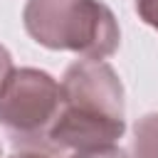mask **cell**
Here are the masks:
<instances>
[{
	"mask_svg": "<svg viewBox=\"0 0 158 158\" xmlns=\"http://www.w3.org/2000/svg\"><path fill=\"white\" fill-rule=\"evenodd\" d=\"M10 74V57H7V52L0 47V84H2V79Z\"/></svg>",
	"mask_w": 158,
	"mask_h": 158,
	"instance_id": "52a82bcc",
	"label": "cell"
},
{
	"mask_svg": "<svg viewBox=\"0 0 158 158\" xmlns=\"http://www.w3.org/2000/svg\"><path fill=\"white\" fill-rule=\"evenodd\" d=\"M12 158H44V156H37V153H22V156H12Z\"/></svg>",
	"mask_w": 158,
	"mask_h": 158,
	"instance_id": "ba28073f",
	"label": "cell"
},
{
	"mask_svg": "<svg viewBox=\"0 0 158 158\" xmlns=\"http://www.w3.org/2000/svg\"><path fill=\"white\" fill-rule=\"evenodd\" d=\"M59 106V84L44 72L15 69L0 84V123L12 143L49 146V128Z\"/></svg>",
	"mask_w": 158,
	"mask_h": 158,
	"instance_id": "3957f363",
	"label": "cell"
},
{
	"mask_svg": "<svg viewBox=\"0 0 158 158\" xmlns=\"http://www.w3.org/2000/svg\"><path fill=\"white\" fill-rule=\"evenodd\" d=\"M27 32L44 47L74 49L101 59L118 44V27L109 7L96 0H30Z\"/></svg>",
	"mask_w": 158,
	"mask_h": 158,
	"instance_id": "7a4b0ae2",
	"label": "cell"
},
{
	"mask_svg": "<svg viewBox=\"0 0 158 158\" xmlns=\"http://www.w3.org/2000/svg\"><path fill=\"white\" fill-rule=\"evenodd\" d=\"M136 10L151 27L158 30V0H136Z\"/></svg>",
	"mask_w": 158,
	"mask_h": 158,
	"instance_id": "8992f818",
	"label": "cell"
},
{
	"mask_svg": "<svg viewBox=\"0 0 158 158\" xmlns=\"http://www.w3.org/2000/svg\"><path fill=\"white\" fill-rule=\"evenodd\" d=\"M136 158H158V114H151L136 123Z\"/></svg>",
	"mask_w": 158,
	"mask_h": 158,
	"instance_id": "277c9868",
	"label": "cell"
},
{
	"mask_svg": "<svg viewBox=\"0 0 158 158\" xmlns=\"http://www.w3.org/2000/svg\"><path fill=\"white\" fill-rule=\"evenodd\" d=\"M62 106L49 128V148H96L123 133V91L114 69L84 59L67 69L59 84Z\"/></svg>",
	"mask_w": 158,
	"mask_h": 158,
	"instance_id": "6da1fadb",
	"label": "cell"
},
{
	"mask_svg": "<svg viewBox=\"0 0 158 158\" xmlns=\"http://www.w3.org/2000/svg\"><path fill=\"white\" fill-rule=\"evenodd\" d=\"M74 158H126V153L114 148L111 143H106V146H96V148H84Z\"/></svg>",
	"mask_w": 158,
	"mask_h": 158,
	"instance_id": "5b68a950",
	"label": "cell"
}]
</instances>
